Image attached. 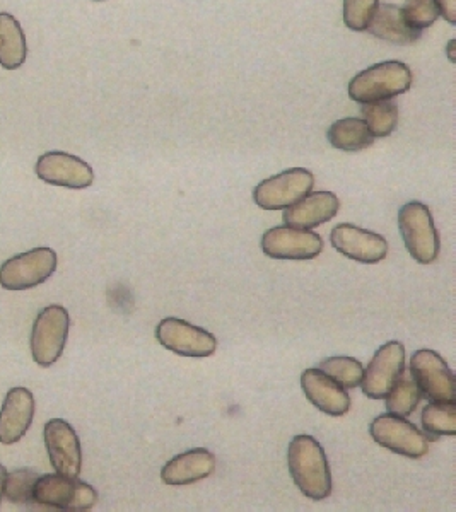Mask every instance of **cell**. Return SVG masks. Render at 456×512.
I'll use <instances>...</instances> for the list:
<instances>
[{
  "mask_svg": "<svg viewBox=\"0 0 456 512\" xmlns=\"http://www.w3.org/2000/svg\"><path fill=\"white\" fill-rule=\"evenodd\" d=\"M289 472L296 487L311 501H323L332 494V472L322 444L311 436H296L287 451Z\"/></svg>",
  "mask_w": 456,
  "mask_h": 512,
  "instance_id": "obj_1",
  "label": "cell"
},
{
  "mask_svg": "<svg viewBox=\"0 0 456 512\" xmlns=\"http://www.w3.org/2000/svg\"><path fill=\"white\" fill-rule=\"evenodd\" d=\"M412 88V70L398 60L371 65L359 72L347 86L349 96L356 103L386 101L407 93Z\"/></svg>",
  "mask_w": 456,
  "mask_h": 512,
  "instance_id": "obj_2",
  "label": "cell"
},
{
  "mask_svg": "<svg viewBox=\"0 0 456 512\" xmlns=\"http://www.w3.org/2000/svg\"><path fill=\"white\" fill-rule=\"evenodd\" d=\"M398 227L410 256L421 265L436 262L439 256L438 229L433 214L422 202H409L398 212Z\"/></svg>",
  "mask_w": 456,
  "mask_h": 512,
  "instance_id": "obj_3",
  "label": "cell"
},
{
  "mask_svg": "<svg viewBox=\"0 0 456 512\" xmlns=\"http://www.w3.org/2000/svg\"><path fill=\"white\" fill-rule=\"evenodd\" d=\"M71 328V316L67 309L52 304L41 309L33 323L30 347L33 361L41 367H50L59 361L64 352Z\"/></svg>",
  "mask_w": 456,
  "mask_h": 512,
  "instance_id": "obj_4",
  "label": "cell"
},
{
  "mask_svg": "<svg viewBox=\"0 0 456 512\" xmlns=\"http://www.w3.org/2000/svg\"><path fill=\"white\" fill-rule=\"evenodd\" d=\"M57 253L40 246L12 256L0 265V287L6 291H28L47 282L57 270Z\"/></svg>",
  "mask_w": 456,
  "mask_h": 512,
  "instance_id": "obj_5",
  "label": "cell"
},
{
  "mask_svg": "<svg viewBox=\"0 0 456 512\" xmlns=\"http://www.w3.org/2000/svg\"><path fill=\"white\" fill-rule=\"evenodd\" d=\"M33 499L40 506L60 509V511H91L98 504V492L74 477L60 473H48L38 478Z\"/></svg>",
  "mask_w": 456,
  "mask_h": 512,
  "instance_id": "obj_6",
  "label": "cell"
},
{
  "mask_svg": "<svg viewBox=\"0 0 456 512\" xmlns=\"http://www.w3.org/2000/svg\"><path fill=\"white\" fill-rule=\"evenodd\" d=\"M315 187V176L304 168L282 171L270 176L253 190L255 204L264 210H282L306 197Z\"/></svg>",
  "mask_w": 456,
  "mask_h": 512,
  "instance_id": "obj_7",
  "label": "cell"
},
{
  "mask_svg": "<svg viewBox=\"0 0 456 512\" xmlns=\"http://www.w3.org/2000/svg\"><path fill=\"white\" fill-rule=\"evenodd\" d=\"M410 373L422 398L433 402H455V376L438 352L427 349L414 352Z\"/></svg>",
  "mask_w": 456,
  "mask_h": 512,
  "instance_id": "obj_8",
  "label": "cell"
},
{
  "mask_svg": "<svg viewBox=\"0 0 456 512\" xmlns=\"http://www.w3.org/2000/svg\"><path fill=\"white\" fill-rule=\"evenodd\" d=\"M369 434L383 448L412 460H419L429 451L427 437L416 425L398 415L383 414L376 417L369 425Z\"/></svg>",
  "mask_w": 456,
  "mask_h": 512,
  "instance_id": "obj_9",
  "label": "cell"
},
{
  "mask_svg": "<svg viewBox=\"0 0 456 512\" xmlns=\"http://www.w3.org/2000/svg\"><path fill=\"white\" fill-rule=\"evenodd\" d=\"M405 371V347L402 342H388L376 352L364 369L361 390L371 400H383Z\"/></svg>",
  "mask_w": 456,
  "mask_h": 512,
  "instance_id": "obj_10",
  "label": "cell"
},
{
  "mask_svg": "<svg viewBox=\"0 0 456 512\" xmlns=\"http://www.w3.org/2000/svg\"><path fill=\"white\" fill-rule=\"evenodd\" d=\"M262 250L274 260H313L323 251V239L310 229L272 227L262 238Z\"/></svg>",
  "mask_w": 456,
  "mask_h": 512,
  "instance_id": "obj_11",
  "label": "cell"
},
{
  "mask_svg": "<svg viewBox=\"0 0 456 512\" xmlns=\"http://www.w3.org/2000/svg\"><path fill=\"white\" fill-rule=\"evenodd\" d=\"M156 338L164 349L183 357H211L217 349L211 332L180 318H164L156 328Z\"/></svg>",
  "mask_w": 456,
  "mask_h": 512,
  "instance_id": "obj_12",
  "label": "cell"
},
{
  "mask_svg": "<svg viewBox=\"0 0 456 512\" xmlns=\"http://www.w3.org/2000/svg\"><path fill=\"white\" fill-rule=\"evenodd\" d=\"M36 176L53 187L84 190L94 183V171L86 161L62 151H48L36 161Z\"/></svg>",
  "mask_w": 456,
  "mask_h": 512,
  "instance_id": "obj_13",
  "label": "cell"
},
{
  "mask_svg": "<svg viewBox=\"0 0 456 512\" xmlns=\"http://www.w3.org/2000/svg\"><path fill=\"white\" fill-rule=\"evenodd\" d=\"M45 448L55 472L65 477L81 475L82 448L74 427L62 419L48 420L43 429Z\"/></svg>",
  "mask_w": 456,
  "mask_h": 512,
  "instance_id": "obj_14",
  "label": "cell"
},
{
  "mask_svg": "<svg viewBox=\"0 0 456 512\" xmlns=\"http://www.w3.org/2000/svg\"><path fill=\"white\" fill-rule=\"evenodd\" d=\"M335 250L351 258L354 262L375 265L388 255V243L381 234L371 233L368 229L354 224H339L330 234Z\"/></svg>",
  "mask_w": 456,
  "mask_h": 512,
  "instance_id": "obj_15",
  "label": "cell"
},
{
  "mask_svg": "<svg viewBox=\"0 0 456 512\" xmlns=\"http://www.w3.org/2000/svg\"><path fill=\"white\" fill-rule=\"evenodd\" d=\"M35 419V396L28 388L18 386L6 395L0 408V443L9 444L21 441L30 431Z\"/></svg>",
  "mask_w": 456,
  "mask_h": 512,
  "instance_id": "obj_16",
  "label": "cell"
},
{
  "mask_svg": "<svg viewBox=\"0 0 456 512\" xmlns=\"http://www.w3.org/2000/svg\"><path fill=\"white\" fill-rule=\"evenodd\" d=\"M301 388L306 398L323 414L342 417L351 408V396L344 386L328 378L318 367L306 369L301 374Z\"/></svg>",
  "mask_w": 456,
  "mask_h": 512,
  "instance_id": "obj_17",
  "label": "cell"
},
{
  "mask_svg": "<svg viewBox=\"0 0 456 512\" xmlns=\"http://www.w3.org/2000/svg\"><path fill=\"white\" fill-rule=\"evenodd\" d=\"M340 209V200L332 192H313L284 209L282 221L286 226L313 229L332 221Z\"/></svg>",
  "mask_w": 456,
  "mask_h": 512,
  "instance_id": "obj_18",
  "label": "cell"
},
{
  "mask_svg": "<svg viewBox=\"0 0 456 512\" xmlns=\"http://www.w3.org/2000/svg\"><path fill=\"white\" fill-rule=\"evenodd\" d=\"M216 470V458L204 448L190 449L168 461L161 470V480L166 485L180 487L192 485L211 477Z\"/></svg>",
  "mask_w": 456,
  "mask_h": 512,
  "instance_id": "obj_19",
  "label": "cell"
},
{
  "mask_svg": "<svg viewBox=\"0 0 456 512\" xmlns=\"http://www.w3.org/2000/svg\"><path fill=\"white\" fill-rule=\"evenodd\" d=\"M366 31L375 38L395 45H412L422 35L421 31L410 28L402 14V7L395 4H378Z\"/></svg>",
  "mask_w": 456,
  "mask_h": 512,
  "instance_id": "obj_20",
  "label": "cell"
},
{
  "mask_svg": "<svg viewBox=\"0 0 456 512\" xmlns=\"http://www.w3.org/2000/svg\"><path fill=\"white\" fill-rule=\"evenodd\" d=\"M28 59V41L18 19L0 12V67L16 70Z\"/></svg>",
  "mask_w": 456,
  "mask_h": 512,
  "instance_id": "obj_21",
  "label": "cell"
},
{
  "mask_svg": "<svg viewBox=\"0 0 456 512\" xmlns=\"http://www.w3.org/2000/svg\"><path fill=\"white\" fill-rule=\"evenodd\" d=\"M327 139L337 151L359 152L368 149L375 137L361 118H342L328 128Z\"/></svg>",
  "mask_w": 456,
  "mask_h": 512,
  "instance_id": "obj_22",
  "label": "cell"
},
{
  "mask_svg": "<svg viewBox=\"0 0 456 512\" xmlns=\"http://www.w3.org/2000/svg\"><path fill=\"white\" fill-rule=\"evenodd\" d=\"M422 429L427 436H456L455 402L429 403L421 415Z\"/></svg>",
  "mask_w": 456,
  "mask_h": 512,
  "instance_id": "obj_23",
  "label": "cell"
},
{
  "mask_svg": "<svg viewBox=\"0 0 456 512\" xmlns=\"http://www.w3.org/2000/svg\"><path fill=\"white\" fill-rule=\"evenodd\" d=\"M361 113L364 123L368 125L369 132L375 139H385L397 128L398 106L390 99L364 103Z\"/></svg>",
  "mask_w": 456,
  "mask_h": 512,
  "instance_id": "obj_24",
  "label": "cell"
},
{
  "mask_svg": "<svg viewBox=\"0 0 456 512\" xmlns=\"http://www.w3.org/2000/svg\"><path fill=\"white\" fill-rule=\"evenodd\" d=\"M318 369L327 374L328 378L337 381L340 386H344L345 390H354L363 381V364L347 355L328 357L325 361L320 362Z\"/></svg>",
  "mask_w": 456,
  "mask_h": 512,
  "instance_id": "obj_25",
  "label": "cell"
},
{
  "mask_svg": "<svg viewBox=\"0 0 456 512\" xmlns=\"http://www.w3.org/2000/svg\"><path fill=\"white\" fill-rule=\"evenodd\" d=\"M421 398L416 383H412L409 379H402V381L398 379L390 393L386 395V410H388V414L407 419L409 415L414 414Z\"/></svg>",
  "mask_w": 456,
  "mask_h": 512,
  "instance_id": "obj_26",
  "label": "cell"
},
{
  "mask_svg": "<svg viewBox=\"0 0 456 512\" xmlns=\"http://www.w3.org/2000/svg\"><path fill=\"white\" fill-rule=\"evenodd\" d=\"M40 475L30 468H19L12 473H7L4 495L7 501L14 504H31L35 502L33 492Z\"/></svg>",
  "mask_w": 456,
  "mask_h": 512,
  "instance_id": "obj_27",
  "label": "cell"
},
{
  "mask_svg": "<svg viewBox=\"0 0 456 512\" xmlns=\"http://www.w3.org/2000/svg\"><path fill=\"white\" fill-rule=\"evenodd\" d=\"M402 14L412 30L422 33L438 21L439 9L434 0H407Z\"/></svg>",
  "mask_w": 456,
  "mask_h": 512,
  "instance_id": "obj_28",
  "label": "cell"
},
{
  "mask_svg": "<svg viewBox=\"0 0 456 512\" xmlns=\"http://www.w3.org/2000/svg\"><path fill=\"white\" fill-rule=\"evenodd\" d=\"M380 0H344V23L349 30L366 31Z\"/></svg>",
  "mask_w": 456,
  "mask_h": 512,
  "instance_id": "obj_29",
  "label": "cell"
},
{
  "mask_svg": "<svg viewBox=\"0 0 456 512\" xmlns=\"http://www.w3.org/2000/svg\"><path fill=\"white\" fill-rule=\"evenodd\" d=\"M439 9V16L450 24H456V0H434Z\"/></svg>",
  "mask_w": 456,
  "mask_h": 512,
  "instance_id": "obj_30",
  "label": "cell"
},
{
  "mask_svg": "<svg viewBox=\"0 0 456 512\" xmlns=\"http://www.w3.org/2000/svg\"><path fill=\"white\" fill-rule=\"evenodd\" d=\"M6 477V466L0 465V504H2V499H4V485H6Z\"/></svg>",
  "mask_w": 456,
  "mask_h": 512,
  "instance_id": "obj_31",
  "label": "cell"
},
{
  "mask_svg": "<svg viewBox=\"0 0 456 512\" xmlns=\"http://www.w3.org/2000/svg\"><path fill=\"white\" fill-rule=\"evenodd\" d=\"M455 40H450V43H448V47H446V53H448V59H450V62H453L455 64Z\"/></svg>",
  "mask_w": 456,
  "mask_h": 512,
  "instance_id": "obj_32",
  "label": "cell"
},
{
  "mask_svg": "<svg viewBox=\"0 0 456 512\" xmlns=\"http://www.w3.org/2000/svg\"><path fill=\"white\" fill-rule=\"evenodd\" d=\"M96 2H101V0H96Z\"/></svg>",
  "mask_w": 456,
  "mask_h": 512,
  "instance_id": "obj_33",
  "label": "cell"
}]
</instances>
